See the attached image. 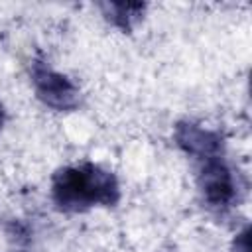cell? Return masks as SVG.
I'll list each match as a JSON object with an SVG mask.
<instances>
[{"label":"cell","mask_w":252,"mask_h":252,"mask_svg":"<svg viewBox=\"0 0 252 252\" xmlns=\"http://www.w3.org/2000/svg\"><path fill=\"white\" fill-rule=\"evenodd\" d=\"M197 183H199V189H201L205 201L211 207H217V209L228 207L236 197L234 175L222 158H213V159L201 161Z\"/></svg>","instance_id":"4"},{"label":"cell","mask_w":252,"mask_h":252,"mask_svg":"<svg viewBox=\"0 0 252 252\" xmlns=\"http://www.w3.org/2000/svg\"><path fill=\"white\" fill-rule=\"evenodd\" d=\"M98 6L104 18L122 32H132L146 12L144 2H102Z\"/></svg>","instance_id":"5"},{"label":"cell","mask_w":252,"mask_h":252,"mask_svg":"<svg viewBox=\"0 0 252 252\" xmlns=\"http://www.w3.org/2000/svg\"><path fill=\"white\" fill-rule=\"evenodd\" d=\"M173 140L177 148H181L187 156L197 158L199 161L222 158L224 154V138L220 132L205 128L193 120H181L175 124Z\"/></svg>","instance_id":"3"},{"label":"cell","mask_w":252,"mask_h":252,"mask_svg":"<svg viewBox=\"0 0 252 252\" xmlns=\"http://www.w3.org/2000/svg\"><path fill=\"white\" fill-rule=\"evenodd\" d=\"M4 120H6V110H4V104L0 102V128L4 126Z\"/></svg>","instance_id":"7"},{"label":"cell","mask_w":252,"mask_h":252,"mask_svg":"<svg viewBox=\"0 0 252 252\" xmlns=\"http://www.w3.org/2000/svg\"><path fill=\"white\" fill-rule=\"evenodd\" d=\"M250 250V240H248V228H244L236 238H234V244H232V252H248Z\"/></svg>","instance_id":"6"},{"label":"cell","mask_w":252,"mask_h":252,"mask_svg":"<svg viewBox=\"0 0 252 252\" xmlns=\"http://www.w3.org/2000/svg\"><path fill=\"white\" fill-rule=\"evenodd\" d=\"M32 83L37 98L53 110L69 112L75 110L81 102L79 87L43 59H35L32 63Z\"/></svg>","instance_id":"2"},{"label":"cell","mask_w":252,"mask_h":252,"mask_svg":"<svg viewBox=\"0 0 252 252\" xmlns=\"http://www.w3.org/2000/svg\"><path fill=\"white\" fill-rule=\"evenodd\" d=\"M51 197L67 213H79L91 207H114L120 201V185L112 171L83 161L65 165L53 173Z\"/></svg>","instance_id":"1"}]
</instances>
